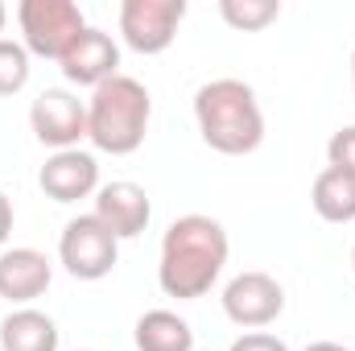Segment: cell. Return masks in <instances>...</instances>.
I'll list each match as a JSON object with an SVG mask.
<instances>
[{
    "label": "cell",
    "instance_id": "1",
    "mask_svg": "<svg viewBox=\"0 0 355 351\" xmlns=\"http://www.w3.org/2000/svg\"><path fill=\"white\" fill-rule=\"evenodd\" d=\"M232 252V240L219 219L211 215H178L162 236V257H157V285L166 298L194 302L211 293L219 281L223 264Z\"/></svg>",
    "mask_w": 355,
    "mask_h": 351
},
{
    "label": "cell",
    "instance_id": "2",
    "mask_svg": "<svg viewBox=\"0 0 355 351\" xmlns=\"http://www.w3.org/2000/svg\"><path fill=\"white\" fill-rule=\"evenodd\" d=\"M194 124L207 149L223 157L257 153L265 141V112L244 79H211L194 91Z\"/></svg>",
    "mask_w": 355,
    "mask_h": 351
},
{
    "label": "cell",
    "instance_id": "3",
    "mask_svg": "<svg viewBox=\"0 0 355 351\" xmlns=\"http://www.w3.org/2000/svg\"><path fill=\"white\" fill-rule=\"evenodd\" d=\"M153 120V99L149 87L132 75H116L91 91L87 99V141L99 153L128 157L145 145Z\"/></svg>",
    "mask_w": 355,
    "mask_h": 351
},
{
    "label": "cell",
    "instance_id": "4",
    "mask_svg": "<svg viewBox=\"0 0 355 351\" xmlns=\"http://www.w3.org/2000/svg\"><path fill=\"white\" fill-rule=\"evenodd\" d=\"M17 25H21V46L29 58H54L62 62L67 50L87 33V17L75 0H21L17 4Z\"/></svg>",
    "mask_w": 355,
    "mask_h": 351
},
{
    "label": "cell",
    "instance_id": "5",
    "mask_svg": "<svg viewBox=\"0 0 355 351\" xmlns=\"http://www.w3.org/2000/svg\"><path fill=\"white\" fill-rule=\"evenodd\" d=\"M58 261L75 281H103L120 261V240L95 215H79L58 236Z\"/></svg>",
    "mask_w": 355,
    "mask_h": 351
},
{
    "label": "cell",
    "instance_id": "6",
    "mask_svg": "<svg viewBox=\"0 0 355 351\" xmlns=\"http://www.w3.org/2000/svg\"><path fill=\"white\" fill-rule=\"evenodd\" d=\"M182 17H186V0H124L120 37L137 54H162L174 46Z\"/></svg>",
    "mask_w": 355,
    "mask_h": 351
},
{
    "label": "cell",
    "instance_id": "7",
    "mask_svg": "<svg viewBox=\"0 0 355 351\" xmlns=\"http://www.w3.org/2000/svg\"><path fill=\"white\" fill-rule=\"evenodd\" d=\"M29 128L42 145H50L54 153L62 149H79V141L87 137V103L67 87L42 91L29 108Z\"/></svg>",
    "mask_w": 355,
    "mask_h": 351
},
{
    "label": "cell",
    "instance_id": "8",
    "mask_svg": "<svg viewBox=\"0 0 355 351\" xmlns=\"http://www.w3.org/2000/svg\"><path fill=\"white\" fill-rule=\"evenodd\" d=\"M223 314L236 323V327H244V331H261L268 323H277L281 318V310H285V289H281V281L277 277H268V273H240V277H232L227 285H223Z\"/></svg>",
    "mask_w": 355,
    "mask_h": 351
},
{
    "label": "cell",
    "instance_id": "9",
    "mask_svg": "<svg viewBox=\"0 0 355 351\" xmlns=\"http://www.w3.org/2000/svg\"><path fill=\"white\" fill-rule=\"evenodd\" d=\"M116 240H132L149 228L153 219V203L145 194V186L137 182H103L95 190V211H91Z\"/></svg>",
    "mask_w": 355,
    "mask_h": 351
},
{
    "label": "cell",
    "instance_id": "10",
    "mask_svg": "<svg viewBox=\"0 0 355 351\" xmlns=\"http://www.w3.org/2000/svg\"><path fill=\"white\" fill-rule=\"evenodd\" d=\"M58 67H62V79H67V83L95 91L99 83H107V79L120 75V46L112 42V33L87 25V33L67 50V58H62Z\"/></svg>",
    "mask_w": 355,
    "mask_h": 351
},
{
    "label": "cell",
    "instance_id": "11",
    "mask_svg": "<svg viewBox=\"0 0 355 351\" xmlns=\"http://www.w3.org/2000/svg\"><path fill=\"white\" fill-rule=\"evenodd\" d=\"M37 186L46 190V198L54 203H79L91 198L99 190V162L91 157L87 149H62V153H50Z\"/></svg>",
    "mask_w": 355,
    "mask_h": 351
},
{
    "label": "cell",
    "instance_id": "12",
    "mask_svg": "<svg viewBox=\"0 0 355 351\" xmlns=\"http://www.w3.org/2000/svg\"><path fill=\"white\" fill-rule=\"evenodd\" d=\"M54 281V264L37 248H4L0 252V298L12 306L37 302Z\"/></svg>",
    "mask_w": 355,
    "mask_h": 351
},
{
    "label": "cell",
    "instance_id": "13",
    "mask_svg": "<svg viewBox=\"0 0 355 351\" xmlns=\"http://www.w3.org/2000/svg\"><path fill=\"white\" fill-rule=\"evenodd\" d=\"M0 351H58V323L33 306H21L0 323Z\"/></svg>",
    "mask_w": 355,
    "mask_h": 351
},
{
    "label": "cell",
    "instance_id": "14",
    "mask_svg": "<svg viewBox=\"0 0 355 351\" xmlns=\"http://www.w3.org/2000/svg\"><path fill=\"white\" fill-rule=\"evenodd\" d=\"M137 351H194V331L174 310H145L132 327Z\"/></svg>",
    "mask_w": 355,
    "mask_h": 351
},
{
    "label": "cell",
    "instance_id": "15",
    "mask_svg": "<svg viewBox=\"0 0 355 351\" xmlns=\"http://www.w3.org/2000/svg\"><path fill=\"white\" fill-rule=\"evenodd\" d=\"M310 203H314L318 219H327V223H352L355 219V174L352 170H339V166H327L322 174L314 178Z\"/></svg>",
    "mask_w": 355,
    "mask_h": 351
},
{
    "label": "cell",
    "instance_id": "16",
    "mask_svg": "<svg viewBox=\"0 0 355 351\" xmlns=\"http://www.w3.org/2000/svg\"><path fill=\"white\" fill-rule=\"evenodd\" d=\"M219 17L240 33H261L281 17L277 0H219Z\"/></svg>",
    "mask_w": 355,
    "mask_h": 351
},
{
    "label": "cell",
    "instance_id": "17",
    "mask_svg": "<svg viewBox=\"0 0 355 351\" xmlns=\"http://www.w3.org/2000/svg\"><path fill=\"white\" fill-rule=\"evenodd\" d=\"M29 50L21 46V42H8V37H0V95H17V91H25L29 83Z\"/></svg>",
    "mask_w": 355,
    "mask_h": 351
},
{
    "label": "cell",
    "instance_id": "18",
    "mask_svg": "<svg viewBox=\"0 0 355 351\" xmlns=\"http://www.w3.org/2000/svg\"><path fill=\"white\" fill-rule=\"evenodd\" d=\"M327 162L339 166V170H352L355 174V124L339 128L331 141H327Z\"/></svg>",
    "mask_w": 355,
    "mask_h": 351
},
{
    "label": "cell",
    "instance_id": "19",
    "mask_svg": "<svg viewBox=\"0 0 355 351\" xmlns=\"http://www.w3.org/2000/svg\"><path fill=\"white\" fill-rule=\"evenodd\" d=\"M232 351H289L285 348V339H277V335H268V331H252V335H240Z\"/></svg>",
    "mask_w": 355,
    "mask_h": 351
},
{
    "label": "cell",
    "instance_id": "20",
    "mask_svg": "<svg viewBox=\"0 0 355 351\" xmlns=\"http://www.w3.org/2000/svg\"><path fill=\"white\" fill-rule=\"evenodd\" d=\"M8 236H12V203H8V194L0 190V252H4V244H8Z\"/></svg>",
    "mask_w": 355,
    "mask_h": 351
},
{
    "label": "cell",
    "instance_id": "21",
    "mask_svg": "<svg viewBox=\"0 0 355 351\" xmlns=\"http://www.w3.org/2000/svg\"><path fill=\"white\" fill-rule=\"evenodd\" d=\"M306 351H347V348H339V343H310Z\"/></svg>",
    "mask_w": 355,
    "mask_h": 351
},
{
    "label": "cell",
    "instance_id": "22",
    "mask_svg": "<svg viewBox=\"0 0 355 351\" xmlns=\"http://www.w3.org/2000/svg\"><path fill=\"white\" fill-rule=\"evenodd\" d=\"M4 21H8V8L0 4V33H4Z\"/></svg>",
    "mask_w": 355,
    "mask_h": 351
},
{
    "label": "cell",
    "instance_id": "23",
    "mask_svg": "<svg viewBox=\"0 0 355 351\" xmlns=\"http://www.w3.org/2000/svg\"><path fill=\"white\" fill-rule=\"evenodd\" d=\"M352 79H355V54H352Z\"/></svg>",
    "mask_w": 355,
    "mask_h": 351
},
{
    "label": "cell",
    "instance_id": "24",
    "mask_svg": "<svg viewBox=\"0 0 355 351\" xmlns=\"http://www.w3.org/2000/svg\"><path fill=\"white\" fill-rule=\"evenodd\" d=\"M352 268H355V248H352Z\"/></svg>",
    "mask_w": 355,
    "mask_h": 351
},
{
    "label": "cell",
    "instance_id": "25",
    "mask_svg": "<svg viewBox=\"0 0 355 351\" xmlns=\"http://www.w3.org/2000/svg\"><path fill=\"white\" fill-rule=\"evenodd\" d=\"M79 351H87V348H79Z\"/></svg>",
    "mask_w": 355,
    "mask_h": 351
}]
</instances>
